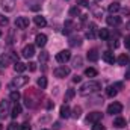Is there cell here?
<instances>
[{"label":"cell","mask_w":130,"mask_h":130,"mask_svg":"<svg viewBox=\"0 0 130 130\" xmlns=\"http://www.w3.org/2000/svg\"><path fill=\"white\" fill-rule=\"evenodd\" d=\"M39 101H41V92L38 91V89H33V88H29L26 92H24V103H26V106L27 107H36L38 104H39Z\"/></svg>","instance_id":"6da1fadb"},{"label":"cell","mask_w":130,"mask_h":130,"mask_svg":"<svg viewBox=\"0 0 130 130\" xmlns=\"http://www.w3.org/2000/svg\"><path fill=\"white\" fill-rule=\"evenodd\" d=\"M101 89V83L97 80H89V82H85L82 83V86L79 88V94L80 95H91L94 92H98Z\"/></svg>","instance_id":"7a4b0ae2"},{"label":"cell","mask_w":130,"mask_h":130,"mask_svg":"<svg viewBox=\"0 0 130 130\" xmlns=\"http://www.w3.org/2000/svg\"><path fill=\"white\" fill-rule=\"evenodd\" d=\"M27 83H29V77H27V76H18V77H14V79L11 80L9 88L14 91V89H18V88H21V86H24V85H27Z\"/></svg>","instance_id":"3957f363"},{"label":"cell","mask_w":130,"mask_h":130,"mask_svg":"<svg viewBox=\"0 0 130 130\" xmlns=\"http://www.w3.org/2000/svg\"><path fill=\"white\" fill-rule=\"evenodd\" d=\"M70 73H71V70H70L68 67H65V65L56 67V68L53 70V74H55L58 79H65L67 76H70Z\"/></svg>","instance_id":"277c9868"},{"label":"cell","mask_w":130,"mask_h":130,"mask_svg":"<svg viewBox=\"0 0 130 130\" xmlns=\"http://www.w3.org/2000/svg\"><path fill=\"white\" fill-rule=\"evenodd\" d=\"M121 110H123V104L118 101H113L107 106V113H110V115H118V113H121Z\"/></svg>","instance_id":"5b68a950"},{"label":"cell","mask_w":130,"mask_h":130,"mask_svg":"<svg viewBox=\"0 0 130 130\" xmlns=\"http://www.w3.org/2000/svg\"><path fill=\"white\" fill-rule=\"evenodd\" d=\"M71 59V52L70 50H61L58 55H56V61L59 62V64H65V62H68Z\"/></svg>","instance_id":"8992f818"},{"label":"cell","mask_w":130,"mask_h":130,"mask_svg":"<svg viewBox=\"0 0 130 130\" xmlns=\"http://www.w3.org/2000/svg\"><path fill=\"white\" fill-rule=\"evenodd\" d=\"M101 118H103V113L101 112H91V113H88V117H86V121L88 123H92V124H95V123H100L101 121Z\"/></svg>","instance_id":"52a82bcc"},{"label":"cell","mask_w":130,"mask_h":130,"mask_svg":"<svg viewBox=\"0 0 130 130\" xmlns=\"http://www.w3.org/2000/svg\"><path fill=\"white\" fill-rule=\"evenodd\" d=\"M15 27L17 29H27L29 27V18L27 17H18L15 20Z\"/></svg>","instance_id":"ba28073f"},{"label":"cell","mask_w":130,"mask_h":130,"mask_svg":"<svg viewBox=\"0 0 130 130\" xmlns=\"http://www.w3.org/2000/svg\"><path fill=\"white\" fill-rule=\"evenodd\" d=\"M8 113H9V101L3 98V100L0 101V118L8 117Z\"/></svg>","instance_id":"9c48e42d"},{"label":"cell","mask_w":130,"mask_h":130,"mask_svg":"<svg viewBox=\"0 0 130 130\" xmlns=\"http://www.w3.org/2000/svg\"><path fill=\"white\" fill-rule=\"evenodd\" d=\"M21 55H23V58H26V59L32 58L33 55H35V45H32V44H27V45H24V48H23Z\"/></svg>","instance_id":"30bf717a"},{"label":"cell","mask_w":130,"mask_h":130,"mask_svg":"<svg viewBox=\"0 0 130 130\" xmlns=\"http://www.w3.org/2000/svg\"><path fill=\"white\" fill-rule=\"evenodd\" d=\"M15 6V0H2V8L5 12H11Z\"/></svg>","instance_id":"8fae6325"},{"label":"cell","mask_w":130,"mask_h":130,"mask_svg":"<svg viewBox=\"0 0 130 130\" xmlns=\"http://www.w3.org/2000/svg\"><path fill=\"white\" fill-rule=\"evenodd\" d=\"M95 36H97V26H95V23H91L88 26V30H86V38L94 39Z\"/></svg>","instance_id":"7c38bea8"},{"label":"cell","mask_w":130,"mask_h":130,"mask_svg":"<svg viewBox=\"0 0 130 130\" xmlns=\"http://www.w3.org/2000/svg\"><path fill=\"white\" fill-rule=\"evenodd\" d=\"M106 23L109 26H120L121 24V17H117V15H109L106 18Z\"/></svg>","instance_id":"4fadbf2b"},{"label":"cell","mask_w":130,"mask_h":130,"mask_svg":"<svg viewBox=\"0 0 130 130\" xmlns=\"http://www.w3.org/2000/svg\"><path fill=\"white\" fill-rule=\"evenodd\" d=\"M35 41H36V45H38L39 48H42V47L47 44V35H44V33H38Z\"/></svg>","instance_id":"5bb4252c"},{"label":"cell","mask_w":130,"mask_h":130,"mask_svg":"<svg viewBox=\"0 0 130 130\" xmlns=\"http://www.w3.org/2000/svg\"><path fill=\"white\" fill-rule=\"evenodd\" d=\"M101 58H103V61H106L107 64H113L117 59H115V56H113V53L110 52V50H106L103 55H101Z\"/></svg>","instance_id":"9a60e30c"},{"label":"cell","mask_w":130,"mask_h":130,"mask_svg":"<svg viewBox=\"0 0 130 130\" xmlns=\"http://www.w3.org/2000/svg\"><path fill=\"white\" fill-rule=\"evenodd\" d=\"M86 58H88V61L95 62V61H98V58H100V53H98V50H95V48H91V50L88 52Z\"/></svg>","instance_id":"2e32d148"},{"label":"cell","mask_w":130,"mask_h":130,"mask_svg":"<svg viewBox=\"0 0 130 130\" xmlns=\"http://www.w3.org/2000/svg\"><path fill=\"white\" fill-rule=\"evenodd\" d=\"M126 126H127V121H126L123 117H118V118L113 120V127H117V129H124Z\"/></svg>","instance_id":"e0dca14e"},{"label":"cell","mask_w":130,"mask_h":130,"mask_svg":"<svg viewBox=\"0 0 130 130\" xmlns=\"http://www.w3.org/2000/svg\"><path fill=\"white\" fill-rule=\"evenodd\" d=\"M120 9H121V6H120L118 2H112V3L109 5V8H107V11H109L110 15H115V12H118Z\"/></svg>","instance_id":"ac0fdd59"},{"label":"cell","mask_w":130,"mask_h":130,"mask_svg":"<svg viewBox=\"0 0 130 130\" xmlns=\"http://www.w3.org/2000/svg\"><path fill=\"white\" fill-rule=\"evenodd\" d=\"M21 110H23V107H21V104H18V103H15V104H14V107H12V112H11V117H12V118H17V117H20V115H21Z\"/></svg>","instance_id":"d6986e66"},{"label":"cell","mask_w":130,"mask_h":130,"mask_svg":"<svg viewBox=\"0 0 130 130\" xmlns=\"http://www.w3.org/2000/svg\"><path fill=\"white\" fill-rule=\"evenodd\" d=\"M61 117L62 118H70L71 117V109L68 107V104H64V106H61Z\"/></svg>","instance_id":"ffe728a7"},{"label":"cell","mask_w":130,"mask_h":130,"mask_svg":"<svg viewBox=\"0 0 130 130\" xmlns=\"http://www.w3.org/2000/svg\"><path fill=\"white\" fill-rule=\"evenodd\" d=\"M33 21H35V24H36L38 27H44V26L47 24V21H45V18H44L42 15H36V17L33 18Z\"/></svg>","instance_id":"44dd1931"},{"label":"cell","mask_w":130,"mask_h":130,"mask_svg":"<svg viewBox=\"0 0 130 130\" xmlns=\"http://www.w3.org/2000/svg\"><path fill=\"white\" fill-rule=\"evenodd\" d=\"M14 70H15L17 73H23V71L27 70V65L23 64V62H14Z\"/></svg>","instance_id":"7402d4cb"},{"label":"cell","mask_w":130,"mask_h":130,"mask_svg":"<svg viewBox=\"0 0 130 130\" xmlns=\"http://www.w3.org/2000/svg\"><path fill=\"white\" fill-rule=\"evenodd\" d=\"M70 45H71V47H79V45H82V38H79V36H71V38H70Z\"/></svg>","instance_id":"603a6c76"},{"label":"cell","mask_w":130,"mask_h":130,"mask_svg":"<svg viewBox=\"0 0 130 130\" xmlns=\"http://www.w3.org/2000/svg\"><path fill=\"white\" fill-rule=\"evenodd\" d=\"M117 94H118V89L115 88V85L107 86V89H106V95H107V97H115Z\"/></svg>","instance_id":"cb8c5ba5"},{"label":"cell","mask_w":130,"mask_h":130,"mask_svg":"<svg viewBox=\"0 0 130 130\" xmlns=\"http://www.w3.org/2000/svg\"><path fill=\"white\" fill-rule=\"evenodd\" d=\"M36 83H38V86H39L41 89H45V88H47V85H48V82H47V77H39Z\"/></svg>","instance_id":"d4e9b609"},{"label":"cell","mask_w":130,"mask_h":130,"mask_svg":"<svg viewBox=\"0 0 130 130\" xmlns=\"http://www.w3.org/2000/svg\"><path fill=\"white\" fill-rule=\"evenodd\" d=\"M98 36H100L103 41H107V39H109V30H107V29H100V30H98Z\"/></svg>","instance_id":"484cf974"},{"label":"cell","mask_w":130,"mask_h":130,"mask_svg":"<svg viewBox=\"0 0 130 130\" xmlns=\"http://www.w3.org/2000/svg\"><path fill=\"white\" fill-rule=\"evenodd\" d=\"M80 115H82V107L80 106H76L73 109V112H71V117L73 118H80Z\"/></svg>","instance_id":"4316f807"},{"label":"cell","mask_w":130,"mask_h":130,"mask_svg":"<svg viewBox=\"0 0 130 130\" xmlns=\"http://www.w3.org/2000/svg\"><path fill=\"white\" fill-rule=\"evenodd\" d=\"M20 97H21V94H20L18 91H15V89H14V91H11V94H9V98H11L12 101H15V103L20 100Z\"/></svg>","instance_id":"83f0119b"},{"label":"cell","mask_w":130,"mask_h":130,"mask_svg":"<svg viewBox=\"0 0 130 130\" xmlns=\"http://www.w3.org/2000/svg\"><path fill=\"white\" fill-rule=\"evenodd\" d=\"M117 62L120 65H127L129 64V56H127V55H121V56L117 59Z\"/></svg>","instance_id":"f1b7e54d"},{"label":"cell","mask_w":130,"mask_h":130,"mask_svg":"<svg viewBox=\"0 0 130 130\" xmlns=\"http://www.w3.org/2000/svg\"><path fill=\"white\" fill-rule=\"evenodd\" d=\"M85 76L86 77H95L97 76V70L95 68H86L85 70Z\"/></svg>","instance_id":"f546056e"},{"label":"cell","mask_w":130,"mask_h":130,"mask_svg":"<svg viewBox=\"0 0 130 130\" xmlns=\"http://www.w3.org/2000/svg\"><path fill=\"white\" fill-rule=\"evenodd\" d=\"M70 15H71V17H77V15H80V8H79V6H73V8L70 9Z\"/></svg>","instance_id":"4dcf8cb0"},{"label":"cell","mask_w":130,"mask_h":130,"mask_svg":"<svg viewBox=\"0 0 130 130\" xmlns=\"http://www.w3.org/2000/svg\"><path fill=\"white\" fill-rule=\"evenodd\" d=\"M48 61V52H41V55H39V62L41 64H45Z\"/></svg>","instance_id":"1f68e13d"},{"label":"cell","mask_w":130,"mask_h":130,"mask_svg":"<svg viewBox=\"0 0 130 130\" xmlns=\"http://www.w3.org/2000/svg\"><path fill=\"white\" fill-rule=\"evenodd\" d=\"M73 26H74V24H73V21H67V23H65V26H64V33L68 35V33L73 30Z\"/></svg>","instance_id":"d6a6232c"},{"label":"cell","mask_w":130,"mask_h":130,"mask_svg":"<svg viewBox=\"0 0 130 130\" xmlns=\"http://www.w3.org/2000/svg\"><path fill=\"white\" fill-rule=\"evenodd\" d=\"M82 62H83V61H82V58H80V56H77V58H74V59H73V67H74V68H80V67H82Z\"/></svg>","instance_id":"836d02e7"},{"label":"cell","mask_w":130,"mask_h":130,"mask_svg":"<svg viewBox=\"0 0 130 130\" xmlns=\"http://www.w3.org/2000/svg\"><path fill=\"white\" fill-rule=\"evenodd\" d=\"M74 95H76V91L70 88V89L67 91V94H65V101H68V100H71V98L74 97Z\"/></svg>","instance_id":"e575fe53"},{"label":"cell","mask_w":130,"mask_h":130,"mask_svg":"<svg viewBox=\"0 0 130 130\" xmlns=\"http://www.w3.org/2000/svg\"><path fill=\"white\" fill-rule=\"evenodd\" d=\"M20 129H21V126L17 124V123H11V124L8 126V130H20Z\"/></svg>","instance_id":"d590c367"},{"label":"cell","mask_w":130,"mask_h":130,"mask_svg":"<svg viewBox=\"0 0 130 130\" xmlns=\"http://www.w3.org/2000/svg\"><path fill=\"white\" fill-rule=\"evenodd\" d=\"M6 24H8V18L3 14H0V26H6Z\"/></svg>","instance_id":"8d00e7d4"},{"label":"cell","mask_w":130,"mask_h":130,"mask_svg":"<svg viewBox=\"0 0 130 130\" xmlns=\"http://www.w3.org/2000/svg\"><path fill=\"white\" fill-rule=\"evenodd\" d=\"M91 130H104V127L101 126V123H95L94 126H92V129Z\"/></svg>","instance_id":"74e56055"},{"label":"cell","mask_w":130,"mask_h":130,"mask_svg":"<svg viewBox=\"0 0 130 130\" xmlns=\"http://www.w3.org/2000/svg\"><path fill=\"white\" fill-rule=\"evenodd\" d=\"M77 5H80V6H89V0H77Z\"/></svg>","instance_id":"f35d334b"},{"label":"cell","mask_w":130,"mask_h":130,"mask_svg":"<svg viewBox=\"0 0 130 130\" xmlns=\"http://www.w3.org/2000/svg\"><path fill=\"white\" fill-rule=\"evenodd\" d=\"M20 130H32V127H30V124H29V123H23Z\"/></svg>","instance_id":"ab89813d"},{"label":"cell","mask_w":130,"mask_h":130,"mask_svg":"<svg viewBox=\"0 0 130 130\" xmlns=\"http://www.w3.org/2000/svg\"><path fill=\"white\" fill-rule=\"evenodd\" d=\"M27 68H29V71H36V64L35 62H29Z\"/></svg>","instance_id":"60d3db41"},{"label":"cell","mask_w":130,"mask_h":130,"mask_svg":"<svg viewBox=\"0 0 130 130\" xmlns=\"http://www.w3.org/2000/svg\"><path fill=\"white\" fill-rule=\"evenodd\" d=\"M109 45H110L112 48H117L120 44H118V41H117V39H113V41H110V42H109Z\"/></svg>","instance_id":"b9f144b4"},{"label":"cell","mask_w":130,"mask_h":130,"mask_svg":"<svg viewBox=\"0 0 130 130\" xmlns=\"http://www.w3.org/2000/svg\"><path fill=\"white\" fill-rule=\"evenodd\" d=\"M45 101H47V103H45V107H47V109H52V107L55 106L53 101H50V100H45Z\"/></svg>","instance_id":"7bdbcfd3"},{"label":"cell","mask_w":130,"mask_h":130,"mask_svg":"<svg viewBox=\"0 0 130 130\" xmlns=\"http://www.w3.org/2000/svg\"><path fill=\"white\" fill-rule=\"evenodd\" d=\"M126 47L130 50V36H127V38H126Z\"/></svg>","instance_id":"ee69618b"},{"label":"cell","mask_w":130,"mask_h":130,"mask_svg":"<svg viewBox=\"0 0 130 130\" xmlns=\"http://www.w3.org/2000/svg\"><path fill=\"white\" fill-rule=\"evenodd\" d=\"M123 14H124V15H130V9H129V8L123 9Z\"/></svg>","instance_id":"f6af8a7d"},{"label":"cell","mask_w":130,"mask_h":130,"mask_svg":"<svg viewBox=\"0 0 130 130\" xmlns=\"http://www.w3.org/2000/svg\"><path fill=\"white\" fill-rule=\"evenodd\" d=\"M73 80H74V82H80V80H82V77H80V76H74V79H73Z\"/></svg>","instance_id":"bcb514c9"},{"label":"cell","mask_w":130,"mask_h":130,"mask_svg":"<svg viewBox=\"0 0 130 130\" xmlns=\"http://www.w3.org/2000/svg\"><path fill=\"white\" fill-rule=\"evenodd\" d=\"M61 129V124L59 123H55V130H59Z\"/></svg>","instance_id":"7dc6e473"},{"label":"cell","mask_w":130,"mask_h":130,"mask_svg":"<svg viewBox=\"0 0 130 130\" xmlns=\"http://www.w3.org/2000/svg\"><path fill=\"white\" fill-rule=\"evenodd\" d=\"M126 79H130V68L126 71Z\"/></svg>","instance_id":"c3c4849f"},{"label":"cell","mask_w":130,"mask_h":130,"mask_svg":"<svg viewBox=\"0 0 130 130\" xmlns=\"http://www.w3.org/2000/svg\"><path fill=\"white\" fill-rule=\"evenodd\" d=\"M0 68H3V62H2V59H0Z\"/></svg>","instance_id":"681fc988"},{"label":"cell","mask_w":130,"mask_h":130,"mask_svg":"<svg viewBox=\"0 0 130 130\" xmlns=\"http://www.w3.org/2000/svg\"><path fill=\"white\" fill-rule=\"evenodd\" d=\"M127 29H129V30H130V23H129V24H127Z\"/></svg>","instance_id":"f907efd6"},{"label":"cell","mask_w":130,"mask_h":130,"mask_svg":"<svg viewBox=\"0 0 130 130\" xmlns=\"http://www.w3.org/2000/svg\"><path fill=\"white\" fill-rule=\"evenodd\" d=\"M0 36H2V30H0Z\"/></svg>","instance_id":"816d5d0a"},{"label":"cell","mask_w":130,"mask_h":130,"mask_svg":"<svg viewBox=\"0 0 130 130\" xmlns=\"http://www.w3.org/2000/svg\"><path fill=\"white\" fill-rule=\"evenodd\" d=\"M42 130H47V129H42Z\"/></svg>","instance_id":"f5cc1de1"}]
</instances>
